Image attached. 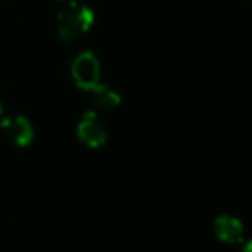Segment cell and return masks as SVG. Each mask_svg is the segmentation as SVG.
Wrapping results in <instances>:
<instances>
[{
  "label": "cell",
  "instance_id": "cell-2",
  "mask_svg": "<svg viewBox=\"0 0 252 252\" xmlns=\"http://www.w3.org/2000/svg\"><path fill=\"white\" fill-rule=\"evenodd\" d=\"M71 76L78 88L94 90L100 80V63L95 57V54L90 50L78 54L71 64Z\"/></svg>",
  "mask_w": 252,
  "mask_h": 252
},
{
  "label": "cell",
  "instance_id": "cell-7",
  "mask_svg": "<svg viewBox=\"0 0 252 252\" xmlns=\"http://www.w3.org/2000/svg\"><path fill=\"white\" fill-rule=\"evenodd\" d=\"M244 252H252V240L249 242V244H247V245H245V247H244Z\"/></svg>",
  "mask_w": 252,
  "mask_h": 252
},
{
  "label": "cell",
  "instance_id": "cell-5",
  "mask_svg": "<svg viewBox=\"0 0 252 252\" xmlns=\"http://www.w3.org/2000/svg\"><path fill=\"white\" fill-rule=\"evenodd\" d=\"M214 235L224 244H238L244 238V224L230 214H221L214 220Z\"/></svg>",
  "mask_w": 252,
  "mask_h": 252
},
{
  "label": "cell",
  "instance_id": "cell-8",
  "mask_svg": "<svg viewBox=\"0 0 252 252\" xmlns=\"http://www.w3.org/2000/svg\"><path fill=\"white\" fill-rule=\"evenodd\" d=\"M2 111H4V107H2V102H0V114H2Z\"/></svg>",
  "mask_w": 252,
  "mask_h": 252
},
{
  "label": "cell",
  "instance_id": "cell-3",
  "mask_svg": "<svg viewBox=\"0 0 252 252\" xmlns=\"http://www.w3.org/2000/svg\"><path fill=\"white\" fill-rule=\"evenodd\" d=\"M76 133L78 138L92 149L102 147L109 138V133L105 130L104 123L100 121V118L95 112H85L83 118L78 123Z\"/></svg>",
  "mask_w": 252,
  "mask_h": 252
},
{
  "label": "cell",
  "instance_id": "cell-4",
  "mask_svg": "<svg viewBox=\"0 0 252 252\" xmlns=\"http://www.w3.org/2000/svg\"><path fill=\"white\" fill-rule=\"evenodd\" d=\"M0 130L19 147H26L33 140V126L25 116H7L0 121Z\"/></svg>",
  "mask_w": 252,
  "mask_h": 252
},
{
  "label": "cell",
  "instance_id": "cell-1",
  "mask_svg": "<svg viewBox=\"0 0 252 252\" xmlns=\"http://www.w3.org/2000/svg\"><path fill=\"white\" fill-rule=\"evenodd\" d=\"M95 14L88 5L69 2L57 16V35L64 42L80 38L94 25Z\"/></svg>",
  "mask_w": 252,
  "mask_h": 252
},
{
  "label": "cell",
  "instance_id": "cell-9",
  "mask_svg": "<svg viewBox=\"0 0 252 252\" xmlns=\"http://www.w3.org/2000/svg\"><path fill=\"white\" fill-rule=\"evenodd\" d=\"M61 2H63V0H61Z\"/></svg>",
  "mask_w": 252,
  "mask_h": 252
},
{
  "label": "cell",
  "instance_id": "cell-6",
  "mask_svg": "<svg viewBox=\"0 0 252 252\" xmlns=\"http://www.w3.org/2000/svg\"><path fill=\"white\" fill-rule=\"evenodd\" d=\"M94 102L98 109H104V111H111V109L118 107L119 102H121V95L118 92H114L112 88H109L107 85H100L94 88Z\"/></svg>",
  "mask_w": 252,
  "mask_h": 252
}]
</instances>
